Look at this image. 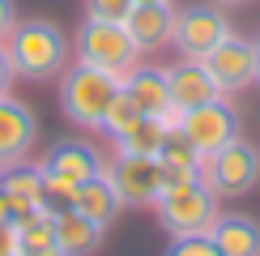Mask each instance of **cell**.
Listing matches in <instances>:
<instances>
[{"mask_svg":"<svg viewBox=\"0 0 260 256\" xmlns=\"http://www.w3.org/2000/svg\"><path fill=\"white\" fill-rule=\"evenodd\" d=\"M5 51H9L13 73L26 81H47L56 73H64V64H69V39L47 17L13 21V30L5 35Z\"/></svg>","mask_w":260,"mask_h":256,"instance_id":"obj_1","label":"cell"},{"mask_svg":"<svg viewBox=\"0 0 260 256\" xmlns=\"http://www.w3.org/2000/svg\"><path fill=\"white\" fill-rule=\"evenodd\" d=\"M158 213V227L171 235V239H192V235H213L222 209H218V197L192 179V184H171L158 192V201L149 205Z\"/></svg>","mask_w":260,"mask_h":256,"instance_id":"obj_2","label":"cell"},{"mask_svg":"<svg viewBox=\"0 0 260 256\" xmlns=\"http://www.w3.org/2000/svg\"><path fill=\"white\" fill-rule=\"evenodd\" d=\"M120 81L115 73H103V69H90V64H73V69H64L60 77V107L64 115H69L77 128H90V133H99L103 128V115L111 99L120 94Z\"/></svg>","mask_w":260,"mask_h":256,"instance_id":"obj_3","label":"cell"},{"mask_svg":"<svg viewBox=\"0 0 260 256\" xmlns=\"http://www.w3.org/2000/svg\"><path fill=\"white\" fill-rule=\"evenodd\" d=\"M201 184L218 201L247 197L260 184V149L252 141H243V137H235L213 154H201Z\"/></svg>","mask_w":260,"mask_h":256,"instance_id":"obj_4","label":"cell"},{"mask_svg":"<svg viewBox=\"0 0 260 256\" xmlns=\"http://www.w3.org/2000/svg\"><path fill=\"white\" fill-rule=\"evenodd\" d=\"M77 60L90 64V69H103V73H115V77H124V73L137 69L141 51L133 35L120 26V21H99V17H85L81 30H77Z\"/></svg>","mask_w":260,"mask_h":256,"instance_id":"obj_5","label":"cell"},{"mask_svg":"<svg viewBox=\"0 0 260 256\" xmlns=\"http://www.w3.org/2000/svg\"><path fill=\"white\" fill-rule=\"evenodd\" d=\"M231 35V21L218 5H188L175 13V30H171V43L179 47L183 60H201L205 51H213L218 43Z\"/></svg>","mask_w":260,"mask_h":256,"instance_id":"obj_6","label":"cell"},{"mask_svg":"<svg viewBox=\"0 0 260 256\" xmlns=\"http://www.w3.org/2000/svg\"><path fill=\"white\" fill-rule=\"evenodd\" d=\"M179 133L197 145V154H213V149H222L226 141L239 137V111L226 103V94H218L213 103H201L192 111H183Z\"/></svg>","mask_w":260,"mask_h":256,"instance_id":"obj_7","label":"cell"},{"mask_svg":"<svg viewBox=\"0 0 260 256\" xmlns=\"http://www.w3.org/2000/svg\"><path fill=\"white\" fill-rule=\"evenodd\" d=\"M103 175L111 179L120 205H154L158 192H162V171H158V158H145V154H115L111 167H103Z\"/></svg>","mask_w":260,"mask_h":256,"instance_id":"obj_8","label":"cell"},{"mask_svg":"<svg viewBox=\"0 0 260 256\" xmlns=\"http://www.w3.org/2000/svg\"><path fill=\"white\" fill-rule=\"evenodd\" d=\"M205 73L213 77V85H218L222 94H235V90H247V85L256 81V51H252V39L243 35H226L213 51H205L201 56Z\"/></svg>","mask_w":260,"mask_h":256,"instance_id":"obj_9","label":"cell"},{"mask_svg":"<svg viewBox=\"0 0 260 256\" xmlns=\"http://www.w3.org/2000/svg\"><path fill=\"white\" fill-rule=\"evenodd\" d=\"M39 141V120L21 99L5 94L0 99V171L13 167V163H26V154L35 149Z\"/></svg>","mask_w":260,"mask_h":256,"instance_id":"obj_10","label":"cell"},{"mask_svg":"<svg viewBox=\"0 0 260 256\" xmlns=\"http://www.w3.org/2000/svg\"><path fill=\"white\" fill-rule=\"evenodd\" d=\"M43 175H51V179H64V184H85V179H94V175H103V158H99V149L94 145H85V141H56L43 154V163H39Z\"/></svg>","mask_w":260,"mask_h":256,"instance_id":"obj_11","label":"cell"},{"mask_svg":"<svg viewBox=\"0 0 260 256\" xmlns=\"http://www.w3.org/2000/svg\"><path fill=\"white\" fill-rule=\"evenodd\" d=\"M167 90H171V107H175V111H192V107L213 103L222 94L218 85H213V77L205 73L201 60H183L175 69H167Z\"/></svg>","mask_w":260,"mask_h":256,"instance_id":"obj_12","label":"cell"},{"mask_svg":"<svg viewBox=\"0 0 260 256\" xmlns=\"http://www.w3.org/2000/svg\"><path fill=\"white\" fill-rule=\"evenodd\" d=\"M51 222H56V248L60 256H94L103 243V231L94 218H85V213H77L73 205H64L51 213Z\"/></svg>","mask_w":260,"mask_h":256,"instance_id":"obj_13","label":"cell"},{"mask_svg":"<svg viewBox=\"0 0 260 256\" xmlns=\"http://www.w3.org/2000/svg\"><path fill=\"white\" fill-rule=\"evenodd\" d=\"M0 192H5L13 218H26V213H35V209H51L47 201H43V171L39 167H26V163L5 167L0 171Z\"/></svg>","mask_w":260,"mask_h":256,"instance_id":"obj_14","label":"cell"},{"mask_svg":"<svg viewBox=\"0 0 260 256\" xmlns=\"http://www.w3.org/2000/svg\"><path fill=\"white\" fill-rule=\"evenodd\" d=\"M124 30L133 35L137 51H158V47L171 43L175 9H171V5H133V13L124 17Z\"/></svg>","mask_w":260,"mask_h":256,"instance_id":"obj_15","label":"cell"},{"mask_svg":"<svg viewBox=\"0 0 260 256\" xmlns=\"http://www.w3.org/2000/svg\"><path fill=\"white\" fill-rule=\"evenodd\" d=\"M120 90L133 99V107L141 115H162L171 107V90H167V69H137L133 73H124V81H120Z\"/></svg>","mask_w":260,"mask_h":256,"instance_id":"obj_16","label":"cell"},{"mask_svg":"<svg viewBox=\"0 0 260 256\" xmlns=\"http://www.w3.org/2000/svg\"><path fill=\"white\" fill-rule=\"evenodd\" d=\"M154 158H158V171H162V188L201 179V154L183 133H167V141H162V149Z\"/></svg>","mask_w":260,"mask_h":256,"instance_id":"obj_17","label":"cell"},{"mask_svg":"<svg viewBox=\"0 0 260 256\" xmlns=\"http://www.w3.org/2000/svg\"><path fill=\"white\" fill-rule=\"evenodd\" d=\"M209 239L222 256H260V222L247 213H222Z\"/></svg>","mask_w":260,"mask_h":256,"instance_id":"obj_18","label":"cell"},{"mask_svg":"<svg viewBox=\"0 0 260 256\" xmlns=\"http://www.w3.org/2000/svg\"><path fill=\"white\" fill-rule=\"evenodd\" d=\"M69 205L77 209V213H85V218H94L99 227H111V218L124 209L107 175H94V179H85V184H77V192H73Z\"/></svg>","mask_w":260,"mask_h":256,"instance_id":"obj_19","label":"cell"},{"mask_svg":"<svg viewBox=\"0 0 260 256\" xmlns=\"http://www.w3.org/2000/svg\"><path fill=\"white\" fill-rule=\"evenodd\" d=\"M51 213L56 209H35V213H26V218H13L17 222V252L21 256H60Z\"/></svg>","mask_w":260,"mask_h":256,"instance_id":"obj_20","label":"cell"},{"mask_svg":"<svg viewBox=\"0 0 260 256\" xmlns=\"http://www.w3.org/2000/svg\"><path fill=\"white\" fill-rule=\"evenodd\" d=\"M162 141H167V124H162L158 115H141L124 137H115V145H120L124 154H145V158H154L162 149Z\"/></svg>","mask_w":260,"mask_h":256,"instance_id":"obj_21","label":"cell"},{"mask_svg":"<svg viewBox=\"0 0 260 256\" xmlns=\"http://www.w3.org/2000/svg\"><path fill=\"white\" fill-rule=\"evenodd\" d=\"M137 120H141V111L133 107V99H128V94L120 90V94L111 99V107H107V115H103V128H99V133H107V137L115 141V137H124Z\"/></svg>","mask_w":260,"mask_h":256,"instance_id":"obj_22","label":"cell"},{"mask_svg":"<svg viewBox=\"0 0 260 256\" xmlns=\"http://www.w3.org/2000/svg\"><path fill=\"white\" fill-rule=\"evenodd\" d=\"M133 5H137V0H85V17L120 21V26H124V17L133 13Z\"/></svg>","mask_w":260,"mask_h":256,"instance_id":"obj_23","label":"cell"},{"mask_svg":"<svg viewBox=\"0 0 260 256\" xmlns=\"http://www.w3.org/2000/svg\"><path fill=\"white\" fill-rule=\"evenodd\" d=\"M162 256H222V252L213 248L209 235H192V239H171V248Z\"/></svg>","mask_w":260,"mask_h":256,"instance_id":"obj_24","label":"cell"},{"mask_svg":"<svg viewBox=\"0 0 260 256\" xmlns=\"http://www.w3.org/2000/svg\"><path fill=\"white\" fill-rule=\"evenodd\" d=\"M13 81H17V73H13V64H9L5 43H0V99H5V94H13Z\"/></svg>","mask_w":260,"mask_h":256,"instance_id":"obj_25","label":"cell"},{"mask_svg":"<svg viewBox=\"0 0 260 256\" xmlns=\"http://www.w3.org/2000/svg\"><path fill=\"white\" fill-rule=\"evenodd\" d=\"M17 252V222H0V256H13Z\"/></svg>","mask_w":260,"mask_h":256,"instance_id":"obj_26","label":"cell"},{"mask_svg":"<svg viewBox=\"0 0 260 256\" xmlns=\"http://www.w3.org/2000/svg\"><path fill=\"white\" fill-rule=\"evenodd\" d=\"M13 21H17V0H0V43L13 30Z\"/></svg>","mask_w":260,"mask_h":256,"instance_id":"obj_27","label":"cell"},{"mask_svg":"<svg viewBox=\"0 0 260 256\" xmlns=\"http://www.w3.org/2000/svg\"><path fill=\"white\" fill-rule=\"evenodd\" d=\"M252 51H256V81H252V85H260V35L252 39Z\"/></svg>","mask_w":260,"mask_h":256,"instance_id":"obj_28","label":"cell"},{"mask_svg":"<svg viewBox=\"0 0 260 256\" xmlns=\"http://www.w3.org/2000/svg\"><path fill=\"white\" fill-rule=\"evenodd\" d=\"M13 218V209H9V201H5V192H0V222H9Z\"/></svg>","mask_w":260,"mask_h":256,"instance_id":"obj_29","label":"cell"},{"mask_svg":"<svg viewBox=\"0 0 260 256\" xmlns=\"http://www.w3.org/2000/svg\"><path fill=\"white\" fill-rule=\"evenodd\" d=\"M137 5H171V0H137Z\"/></svg>","mask_w":260,"mask_h":256,"instance_id":"obj_30","label":"cell"},{"mask_svg":"<svg viewBox=\"0 0 260 256\" xmlns=\"http://www.w3.org/2000/svg\"><path fill=\"white\" fill-rule=\"evenodd\" d=\"M213 5H247V0H213Z\"/></svg>","mask_w":260,"mask_h":256,"instance_id":"obj_31","label":"cell"},{"mask_svg":"<svg viewBox=\"0 0 260 256\" xmlns=\"http://www.w3.org/2000/svg\"><path fill=\"white\" fill-rule=\"evenodd\" d=\"M13 256H21V252H13Z\"/></svg>","mask_w":260,"mask_h":256,"instance_id":"obj_32","label":"cell"}]
</instances>
